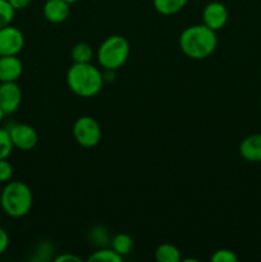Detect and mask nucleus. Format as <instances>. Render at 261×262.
Masks as SVG:
<instances>
[{"mask_svg":"<svg viewBox=\"0 0 261 262\" xmlns=\"http://www.w3.org/2000/svg\"><path fill=\"white\" fill-rule=\"evenodd\" d=\"M216 32L204 23L184 28L179 36V48L182 53L194 60L209 58L216 50Z\"/></svg>","mask_w":261,"mask_h":262,"instance_id":"1","label":"nucleus"},{"mask_svg":"<svg viewBox=\"0 0 261 262\" xmlns=\"http://www.w3.org/2000/svg\"><path fill=\"white\" fill-rule=\"evenodd\" d=\"M102 72L91 63H73L67 72V84L79 97H94L104 86Z\"/></svg>","mask_w":261,"mask_h":262,"instance_id":"2","label":"nucleus"},{"mask_svg":"<svg viewBox=\"0 0 261 262\" xmlns=\"http://www.w3.org/2000/svg\"><path fill=\"white\" fill-rule=\"evenodd\" d=\"M33 205V194L30 187L19 181L8 182L2 189L0 206L10 217L19 219L31 211Z\"/></svg>","mask_w":261,"mask_h":262,"instance_id":"3","label":"nucleus"},{"mask_svg":"<svg viewBox=\"0 0 261 262\" xmlns=\"http://www.w3.org/2000/svg\"><path fill=\"white\" fill-rule=\"evenodd\" d=\"M130 54V45L125 37L112 35L105 38L97 49L96 58L100 67L110 71H117L125 64Z\"/></svg>","mask_w":261,"mask_h":262,"instance_id":"4","label":"nucleus"},{"mask_svg":"<svg viewBox=\"0 0 261 262\" xmlns=\"http://www.w3.org/2000/svg\"><path fill=\"white\" fill-rule=\"evenodd\" d=\"M73 137L82 147L92 148L101 141V127L95 118L83 115L74 122Z\"/></svg>","mask_w":261,"mask_h":262,"instance_id":"5","label":"nucleus"},{"mask_svg":"<svg viewBox=\"0 0 261 262\" xmlns=\"http://www.w3.org/2000/svg\"><path fill=\"white\" fill-rule=\"evenodd\" d=\"M13 146L20 151H31L37 146L38 135L36 129L25 123H17L8 128Z\"/></svg>","mask_w":261,"mask_h":262,"instance_id":"6","label":"nucleus"},{"mask_svg":"<svg viewBox=\"0 0 261 262\" xmlns=\"http://www.w3.org/2000/svg\"><path fill=\"white\" fill-rule=\"evenodd\" d=\"M25 48V36L19 28L9 25L0 28V56L18 55Z\"/></svg>","mask_w":261,"mask_h":262,"instance_id":"7","label":"nucleus"},{"mask_svg":"<svg viewBox=\"0 0 261 262\" xmlns=\"http://www.w3.org/2000/svg\"><path fill=\"white\" fill-rule=\"evenodd\" d=\"M22 104V90L17 82H0V109L4 114H13Z\"/></svg>","mask_w":261,"mask_h":262,"instance_id":"8","label":"nucleus"},{"mask_svg":"<svg viewBox=\"0 0 261 262\" xmlns=\"http://www.w3.org/2000/svg\"><path fill=\"white\" fill-rule=\"evenodd\" d=\"M229 13L227 7L220 2H211L205 5L202 10V23L211 28L212 31H219L227 25Z\"/></svg>","mask_w":261,"mask_h":262,"instance_id":"9","label":"nucleus"},{"mask_svg":"<svg viewBox=\"0 0 261 262\" xmlns=\"http://www.w3.org/2000/svg\"><path fill=\"white\" fill-rule=\"evenodd\" d=\"M42 13L48 22L59 25L68 19L71 14V4L66 0H46Z\"/></svg>","mask_w":261,"mask_h":262,"instance_id":"10","label":"nucleus"},{"mask_svg":"<svg viewBox=\"0 0 261 262\" xmlns=\"http://www.w3.org/2000/svg\"><path fill=\"white\" fill-rule=\"evenodd\" d=\"M23 73V63L17 55L0 56V82H17Z\"/></svg>","mask_w":261,"mask_h":262,"instance_id":"11","label":"nucleus"},{"mask_svg":"<svg viewBox=\"0 0 261 262\" xmlns=\"http://www.w3.org/2000/svg\"><path fill=\"white\" fill-rule=\"evenodd\" d=\"M238 151L248 163H261V133H253L243 138Z\"/></svg>","mask_w":261,"mask_h":262,"instance_id":"12","label":"nucleus"},{"mask_svg":"<svg viewBox=\"0 0 261 262\" xmlns=\"http://www.w3.org/2000/svg\"><path fill=\"white\" fill-rule=\"evenodd\" d=\"M155 258L159 262H179L182 260L181 251L171 243L159 245L155 250Z\"/></svg>","mask_w":261,"mask_h":262,"instance_id":"13","label":"nucleus"},{"mask_svg":"<svg viewBox=\"0 0 261 262\" xmlns=\"http://www.w3.org/2000/svg\"><path fill=\"white\" fill-rule=\"evenodd\" d=\"M188 0H153L156 12L163 15H173L186 7Z\"/></svg>","mask_w":261,"mask_h":262,"instance_id":"14","label":"nucleus"},{"mask_svg":"<svg viewBox=\"0 0 261 262\" xmlns=\"http://www.w3.org/2000/svg\"><path fill=\"white\" fill-rule=\"evenodd\" d=\"M110 247L119 253L122 257L129 255L130 251L133 248V239L130 235L125 234V233H118L110 241Z\"/></svg>","mask_w":261,"mask_h":262,"instance_id":"15","label":"nucleus"},{"mask_svg":"<svg viewBox=\"0 0 261 262\" xmlns=\"http://www.w3.org/2000/svg\"><path fill=\"white\" fill-rule=\"evenodd\" d=\"M71 58L73 63H91L94 58V50L87 42H77L71 50Z\"/></svg>","mask_w":261,"mask_h":262,"instance_id":"16","label":"nucleus"},{"mask_svg":"<svg viewBox=\"0 0 261 262\" xmlns=\"http://www.w3.org/2000/svg\"><path fill=\"white\" fill-rule=\"evenodd\" d=\"M89 261L91 262H122L123 257L119 253L115 252L112 247H102L92 252V255L89 257Z\"/></svg>","mask_w":261,"mask_h":262,"instance_id":"17","label":"nucleus"},{"mask_svg":"<svg viewBox=\"0 0 261 262\" xmlns=\"http://www.w3.org/2000/svg\"><path fill=\"white\" fill-rule=\"evenodd\" d=\"M15 15V9L8 0H0V28L9 26Z\"/></svg>","mask_w":261,"mask_h":262,"instance_id":"18","label":"nucleus"},{"mask_svg":"<svg viewBox=\"0 0 261 262\" xmlns=\"http://www.w3.org/2000/svg\"><path fill=\"white\" fill-rule=\"evenodd\" d=\"M13 146L12 140H10V136L8 129L5 128H0V159H8L12 154Z\"/></svg>","mask_w":261,"mask_h":262,"instance_id":"19","label":"nucleus"},{"mask_svg":"<svg viewBox=\"0 0 261 262\" xmlns=\"http://www.w3.org/2000/svg\"><path fill=\"white\" fill-rule=\"evenodd\" d=\"M210 260L211 262H238V256L229 248H220L212 253Z\"/></svg>","mask_w":261,"mask_h":262,"instance_id":"20","label":"nucleus"},{"mask_svg":"<svg viewBox=\"0 0 261 262\" xmlns=\"http://www.w3.org/2000/svg\"><path fill=\"white\" fill-rule=\"evenodd\" d=\"M13 177V166L7 159H0V183H8Z\"/></svg>","mask_w":261,"mask_h":262,"instance_id":"21","label":"nucleus"},{"mask_svg":"<svg viewBox=\"0 0 261 262\" xmlns=\"http://www.w3.org/2000/svg\"><path fill=\"white\" fill-rule=\"evenodd\" d=\"M9 247V235L4 228L0 227V256L5 252Z\"/></svg>","mask_w":261,"mask_h":262,"instance_id":"22","label":"nucleus"},{"mask_svg":"<svg viewBox=\"0 0 261 262\" xmlns=\"http://www.w3.org/2000/svg\"><path fill=\"white\" fill-rule=\"evenodd\" d=\"M55 262H81L82 258L79 256L73 255V253H61L54 258Z\"/></svg>","mask_w":261,"mask_h":262,"instance_id":"23","label":"nucleus"},{"mask_svg":"<svg viewBox=\"0 0 261 262\" xmlns=\"http://www.w3.org/2000/svg\"><path fill=\"white\" fill-rule=\"evenodd\" d=\"M8 2H9V4L12 5L15 9V12H17V10H22L25 9V8H27L32 0H8Z\"/></svg>","mask_w":261,"mask_h":262,"instance_id":"24","label":"nucleus"},{"mask_svg":"<svg viewBox=\"0 0 261 262\" xmlns=\"http://www.w3.org/2000/svg\"><path fill=\"white\" fill-rule=\"evenodd\" d=\"M4 117H5V114H4V112H3L2 109H0V123L3 122V119H4Z\"/></svg>","mask_w":261,"mask_h":262,"instance_id":"25","label":"nucleus"},{"mask_svg":"<svg viewBox=\"0 0 261 262\" xmlns=\"http://www.w3.org/2000/svg\"><path fill=\"white\" fill-rule=\"evenodd\" d=\"M67 3H69V4H73V3H77V2H79V0H66Z\"/></svg>","mask_w":261,"mask_h":262,"instance_id":"26","label":"nucleus"},{"mask_svg":"<svg viewBox=\"0 0 261 262\" xmlns=\"http://www.w3.org/2000/svg\"><path fill=\"white\" fill-rule=\"evenodd\" d=\"M2 189H3V187H2V183H0V196H2Z\"/></svg>","mask_w":261,"mask_h":262,"instance_id":"27","label":"nucleus"},{"mask_svg":"<svg viewBox=\"0 0 261 262\" xmlns=\"http://www.w3.org/2000/svg\"><path fill=\"white\" fill-rule=\"evenodd\" d=\"M260 104H261V97H260Z\"/></svg>","mask_w":261,"mask_h":262,"instance_id":"28","label":"nucleus"}]
</instances>
